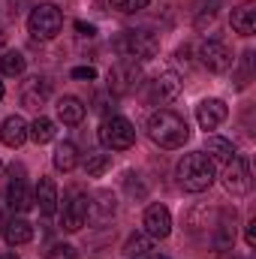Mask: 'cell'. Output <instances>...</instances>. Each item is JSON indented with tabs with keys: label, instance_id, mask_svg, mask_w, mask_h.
<instances>
[{
	"label": "cell",
	"instance_id": "obj_3",
	"mask_svg": "<svg viewBox=\"0 0 256 259\" xmlns=\"http://www.w3.org/2000/svg\"><path fill=\"white\" fill-rule=\"evenodd\" d=\"M115 49L130 61H151L160 52V39L151 30H124L115 39Z\"/></svg>",
	"mask_w": 256,
	"mask_h": 259
},
{
	"label": "cell",
	"instance_id": "obj_25",
	"mask_svg": "<svg viewBox=\"0 0 256 259\" xmlns=\"http://www.w3.org/2000/svg\"><path fill=\"white\" fill-rule=\"evenodd\" d=\"M24 66H27V61H24L21 52H3V58H0V72L3 75H21Z\"/></svg>",
	"mask_w": 256,
	"mask_h": 259
},
{
	"label": "cell",
	"instance_id": "obj_39",
	"mask_svg": "<svg viewBox=\"0 0 256 259\" xmlns=\"http://www.w3.org/2000/svg\"><path fill=\"white\" fill-rule=\"evenodd\" d=\"M0 100H3V81H0Z\"/></svg>",
	"mask_w": 256,
	"mask_h": 259
},
{
	"label": "cell",
	"instance_id": "obj_6",
	"mask_svg": "<svg viewBox=\"0 0 256 259\" xmlns=\"http://www.w3.org/2000/svg\"><path fill=\"white\" fill-rule=\"evenodd\" d=\"M139 81H142V66H139V61L124 58V61H118V64L109 69V91L115 97L133 94L139 88Z\"/></svg>",
	"mask_w": 256,
	"mask_h": 259
},
{
	"label": "cell",
	"instance_id": "obj_26",
	"mask_svg": "<svg viewBox=\"0 0 256 259\" xmlns=\"http://www.w3.org/2000/svg\"><path fill=\"white\" fill-rule=\"evenodd\" d=\"M148 250H151V238H148V235H130L127 244H124V253H127L130 259L145 256Z\"/></svg>",
	"mask_w": 256,
	"mask_h": 259
},
{
	"label": "cell",
	"instance_id": "obj_12",
	"mask_svg": "<svg viewBox=\"0 0 256 259\" xmlns=\"http://www.w3.org/2000/svg\"><path fill=\"white\" fill-rule=\"evenodd\" d=\"M145 232L151 238H169L172 232V214L166 205H151L145 211Z\"/></svg>",
	"mask_w": 256,
	"mask_h": 259
},
{
	"label": "cell",
	"instance_id": "obj_34",
	"mask_svg": "<svg viewBox=\"0 0 256 259\" xmlns=\"http://www.w3.org/2000/svg\"><path fill=\"white\" fill-rule=\"evenodd\" d=\"M97 112H103V115H106V112H109V106H106V97H103V94H100V97H97Z\"/></svg>",
	"mask_w": 256,
	"mask_h": 259
},
{
	"label": "cell",
	"instance_id": "obj_30",
	"mask_svg": "<svg viewBox=\"0 0 256 259\" xmlns=\"http://www.w3.org/2000/svg\"><path fill=\"white\" fill-rule=\"evenodd\" d=\"M72 78H88L91 81V78H97V69L94 66H75L72 69Z\"/></svg>",
	"mask_w": 256,
	"mask_h": 259
},
{
	"label": "cell",
	"instance_id": "obj_11",
	"mask_svg": "<svg viewBox=\"0 0 256 259\" xmlns=\"http://www.w3.org/2000/svg\"><path fill=\"white\" fill-rule=\"evenodd\" d=\"M178 94H181V75L175 69H166L151 81V100H157V103H169Z\"/></svg>",
	"mask_w": 256,
	"mask_h": 259
},
{
	"label": "cell",
	"instance_id": "obj_36",
	"mask_svg": "<svg viewBox=\"0 0 256 259\" xmlns=\"http://www.w3.org/2000/svg\"><path fill=\"white\" fill-rule=\"evenodd\" d=\"M220 259H241V256H238V253H223Z\"/></svg>",
	"mask_w": 256,
	"mask_h": 259
},
{
	"label": "cell",
	"instance_id": "obj_31",
	"mask_svg": "<svg viewBox=\"0 0 256 259\" xmlns=\"http://www.w3.org/2000/svg\"><path fill=\"white\" fill-rule=\"evenodd\" d=\"M250 61H253V52H244V66H241V88L247 84V78H250Z\"/></svg>",
	"mask_w": 256,
	"mask_h": 259
},
{
	"label": "cell",
	"instance_id": "obj_18",
	"mask_svg": "<svg viewBox=\"0 0 256 259\" xmlns=\"http://www.w3.org/2000/svg\"><path fill=\"white\" fill-rule=\"evenodd\" d=\"M55 109H58V118H61L64 124H69V127H75V124L84 121V106H81L78 97H61Z\"/></svg>",
	"mask_w": 256,
	"mask_h": 259
},
{
	"label": "cell",
	"instance_id": "obj_7",
	"mask_svg": "<svg viewBox=\"0 0 256 259\" xmlns=\"http://www.w3.org/2000/svg\"><path fill=\"white\" fill-rule=\"evenodd\" d=\"M88 220V196L78 187H72L64 199V211H61V229L64 232H78Z\"/></svg>",
	"mask_w": 256,
	"mask_h": 259
},
{
	"label": "cell",
	"instance_id": "obj_29",
	"mask_svg": "<svg viewBox=\"0 0 256 259\" xmlns=\"http://www.w3.org/2000/svg\"><path fill=\"white\" fill-rule=\"evenodd\" d=\"M46 256H49V259H78V253H75V247H72V244H52Z\"/></svg>",
	"mask_w": 256,
	"mask_h": 259
},
{
	"label": "cell",
	"instance_id": "obj_9",
	"mask_svg": "<svg viewBox=\"0 0 256 259\" xmlns=\"http://www.w3.org/2000/svg\"><path fill=\"white\" fill-rule=\"evenodd\" d=\"M199 58H202V66L208 72H226L232 66V52L220 39H205L202 49H199Z\"/></svg>",
	"mask_w": 256,
	"mask_h": 259
},
{
	"label": "cell",
	"instance_id": "obj_40",
	"mask_svg": "<svg viewBox=\"0 0 256 259\" xmlns=\"http://www.w3.org/2000/svg\"><path fill=\"white\" fill-rule=\"evenodd\" d=\"M151 259H166V256H151Z\"/></svg>",
	"mask_w": 256,
	"mask_h": 259
},
{
	"label": "cell",
	"instance_id": "obj_20",
	"mask_svg": "<svg viewBox=\"0 0 256 259\" xmlns=\"http://www.w3.org/2000/svg\"><path fill=\"white\" fill-rule=\"evenodd\" d=\"M33 238V226L24 220V217H12L6 223V244L9 247H18V244H27Z\"/></svg>",
	"mask_w": 256,
	"mask_h": 259
},
{
	"label": "cell",
	"instance_id": "obj_35",
	"mask_svg": "<svg viewBox=\"0 0 256 259\" xmlns=\"http://www.w3.org/2000/svg\"><path fill=\"white\" fill-rule=\"evenodd\" d=\"M75 30H78V33H84V36H91V33H94V27H91V24H75Z\"/></svg>",
	"mask_w": 256,
	"mask_h": 259
},
{
	"label": "cell",
	"instance_id": "obj_17",
	"mask_svg": "<svg viewBox=\"0 0 256 259\" xmlns=\"http://www.w3.org/2000/svg\"><path fill=\"white\" fill-rule=\"evenodd\" d=\"M232 30L241 36H253L256 30V6L253 3H241L238 9H232Z\"/></svg>",
	"mask_w": 256,
	"mask_h": 259
},
{
	"label": "cell",
	"instance_id": "obj_15",
	"mask_svg": "<svg viewBox=\"0 0 256 259\" xmlns=\"http://www.w3.org/2000/svg\"><path fill=\"white\" fill-rule=\"evenodd\" d=\"M58 184L52 181V178H39V184H36V193H33V205H39V211L42 214H55L58 211Z\"/></svg>",
	"mask_w": 256,
	"mask_h": 259
},
{
	"label": "cell",
	"instance_id": "obj_21",
	"mask_svg": "<svg viewBox=\"0 0 256 259\" xmlns=\"http://www.w3.org/2000/svg\"><path fill=\"white\" fill-rule=\"evenodd\" d=\"M88 214H94V220L106 223L109 217H115V196L109 190H100L94 196V202H88Z\"/></svg>",
	"mask_w": 256,
	"mask_h": 259
},
{
	"label": "cell",
	"instance_id": "obj_8",
	"mask_svg": "<svg viewBox=\"0 0 256 259\" xmlns=\"http://www.w3.org/2000/svg\"><path fill=\"white\" fill-rule=\"evenodd\" d=\"M223 187H226L232 196L250 193L253 178H250V163H247V157H232V160L226 163V172H223Z\"/></svg>",
	"mask_w": 256,
	"mask_h": 259
},
{
	"label": "cell",
	"instance_id": "obj_5",
	"mask_svg": "<svg viewBox=\"0 0 256 259\" xmlns=\"http://www.w3.org/2000/svg\"><path fill=\"white\" fill-rule=\"evenodd\" d=\"M100 142L106 148H112V151H127L136 142V127L130 124L127 118H121V115L103 118V124H100Z\"/></svg>",
	"mask_w": 256,
	"mask_h": 259
},
{
	"label": "cell",
	"instance_id": "obj_37",
	"mask_svg": "<svg viewBox=\"0 0 256 259\" xmlns=\"http://www.w3.org/2000/svg\"><path fill=\"white\" fill-rule=\"evenodd\" d=\"M3 46H6V33L0 30V49H3Z\"/></svg>",
	"mask_w": 256,
	"mask_h": 259
},
{
	"label": "cell",
	"instance_id": "obj_19",
	"mask_svg": "<svg viewBox=\"0 0 256 259\" xmlns=\"http://www.w3.org/2000/svg\"><path fill=\"white\" fill-rule=\"evenodd\" d=\"M217 9H220V0H193L190 3V15H193V24L202 30L208 27L214 18H217Z\"/></svg>",
	"mask_w": 256,
	"mask_h": 259
},
{
	"label": "cell",
	"instance_id": "obj_23",
	"mask_svg": "<svg viewBox=\"0 0 256 259\" xmlns=\"http://www.w3.org/2000/svg\"><path fill=\"white\" fill-rule=\"evenodd\" d=\"M205 151L211 154L208 160H217V163H229L235 157V148L229 139H220V136H208L205 139Z\"/></svg>",
	"mask_w": 256,
	"mask_h": 259
},
{
	"label": "cell",
	"instance_id": "obj_41",
	"mask_svg": "<svg viewBox=\"0 0 256 259\" xmlns=\"http://www.w3.org/2000/svg\"><path fill=\"white\" fill-rule=\"evenodd\" d=\"M0 166H3V163H0Z\"/></svg>",
	"mask_w": 256,
	"mask_h": 259
},
{
	"label": "cell",
	"instance_id": "obj_32",
	"mask_svg": "<svg viewBox=\"0 0 256 259\" xmlns=\"http://www.w3.org/2000/svg\"><path fill=\"white\" fill-rule=\"evenodd\" d=\"M244 241H247V247H256V220L247 223V232H244Z\"/></svg>",
	"mask_w": 256,
	"mask_h": 259
},
{
	"label": "cell",
	"instance_id": "obj_33",
	"mask_svg": "<svg viewBox=\"0 0 256 259\" xmlns=\"http://www.w3.org/2000/svg\"><path fill=\"white\" fill-rule=\"evenodd\" d=\"M178 61H181V64H190V49H187V46L178 49Z\"/></svg>",
	"mask_w": 256,
	"mask_h": 259
},
{
	"label": "cell",
	"instance_id": "obj_4",
	"mask_svg": "<svg viewBox=\"0 0 256 259\" xmlns=\"http://www.w3.org/2000/svg\"><path fill=\"white\" fill-rule=\"evenodd\" d=\"M61 27H64V12L55 6V3H39L33 12H30V18H27V30H30V36L33 39H55L58 33H61Z\"/></svg>",
	"mask_w": 256,
	"mask_h": 259
},
{
	"label": "cell",
	"instance_id": "obj_10",
	"mask_svg": "<svg viewBox=\"0 0 256 259\" xmlns=\"http://www.w3.org/2000/svg\"><path fill=\"white\" fill-rule=\"evenodd\" d=\"M226 115H229V109H226L223 100H202L196 106V121H199L202 130H217L226 121Z\"/></svg>",
	"mask_w": 256,
	"mask_h": 259
},
{
	"label": "cell",
	"instance_id": "obj_24",
	"mask_svg": "<svg viewBox=\"0 0 256 259\" xmlns=\"http://www.w3.org/2000/svg\"><path fill=\"white\" fill-rule=\"evenodd\" d=\"M55 133H58V130H55V121H49V118H42V115H39L33 124H27V136H30L36 145L52 142V139H55Z\"/></svg>",
	"mask_w": 256,
	"mask_h": 259
},
{
	"label": "cell",
	"instance_id": "obj_14",
	"mask_svg": "<svg viewBox=\"0 0 256 259\" xmlns=\"http://www.w3.org/2000/svg\"><path fill=\"white\" fill-rule=\"evenodd\" d=\"M49 94H52V81H49V78H39V75H33L30 81H24L21 103H24L27 109H39V106L49 100Z\"/></svg>",
	"mask_w": 256,
	"mask_h": 259
},
{
	"label": "cell",
	"instance_id": "obj_22",
	"mask_svg": "<svg viewBox=\"0 0 256 259\" xmlns=\"http://www.w3.org/2000/svg\"><path fill=\"white\" fill-rule=\"evenodd\" d=\"M55 169L58 172H72L75 166H78V148L72 145V142H61L58 148H55Z\"/></svg>",
	"mask_w": 256,
	"mask_h": 259
},
{
	"label": "cell",
	"instance_id": "obj_16",
	"mask_svg": "<svg viewBox=\"0 0 256 259\" xmlns=\"http://www.w3.org/2000/svg\"><path fill=\"white\" fill-rule=\"evenodd\" d=\"M6 202H9L12 211H30L33 208V193H30L24 178H12V184L6 190Z\"/></svg>",
	"mask_w": 256,
	"mask_h": 259
},
{
	"label": "cell",
	"instance_id": "obj_27",
	"mask_svg": "<svg viewBox=\"0 0 256 259\" xmlns=\"http://www.w3.org/2000/svg\"><path fill=\"white\" fill-rule=\"evenodd\" d=\"M109 166H112V157L109 154H91L88 163H84V172H88V178H100Z\"/></svg>",
	"mask_w": 256,
	"mask_h": 259
},
{
	"label": "cell",
	"instance_id": "obj_28",
	"mask_svg": "<svg viewBox=\"0 0 256 259\" xmlns=\"http://www.w3.org/2000/svg\"><path fill=\"white\" fill-rule=\"evenodd\" d=\"M109 3H112V9H118L124 15H133V12H142L151 0H109Z\"/></svg>",
	"mask_w": 256,
	"mask_h": 259
},
{
	"label": "cell",
	"instance_id": "obj_13",
	"mask_svg": "<svg viewBox=\"0 0 256 259\" xmlns=\"http://www.w3.org/2000/svg\"><path fill=\"white\" fill-rule=\"evenodd\" d=\"M0 142L6 148H21L27 142V121L21 115H9L0 127Z\"/></svg>",
	"mask_w": 256,
	"mask_h": 259
},
{
	"label": "cell",
	"instance_id": "obj_2",
	"mask_svg": "<svg viewBox=\"0 0 256 259\" xmlns=\"http://www.w3.org/2000/svg\"><path fill=\"white\" fill-rule=\"evenodd\" d=\"M175 175H178V184L187 193H202V190H208L214 184V163L208 160V154L193 151V154H184L181 157Z\"/></svg>",
	"mask_w": 256,
	"mask_h": 259
},
{
	"label": "cell",
	"instance_id": "obj_1",
	"mask_svg": "<svg viewBox=\"0 0 256 259\" xmlns=\"http://www.w3.org/2000/svg\"><path fill=\"white\" fill-rule=\"evenodd\" d=\"M148 136H151L154 145L172 151V148H181V145L190 139V127H187V121H184L178 112L160 109V112H154V115L148 118Z\"/></svg>",
	"mask_w": 256,
	"mask_h": 259
},
{
	"label": "cell",
	"instance_id": "obj_38",
	"mask_svg": "<svg viewBox=\"0 0 256 259\" xmlns=\"http://www.w3.org/2000/svg\"><path fill=\"white\" fill-rule=\"evenodd\" d=\"M0 259H18V256H15V253H3Z\"/></svg>",
	"mask_w": 256,
	"mask_h": 259
}]
</instances>
